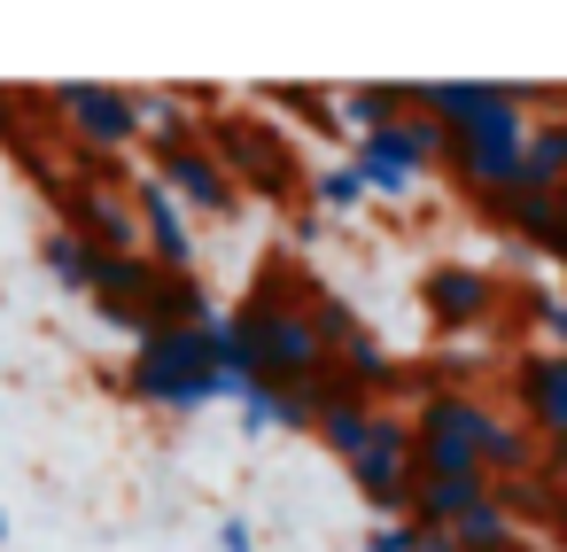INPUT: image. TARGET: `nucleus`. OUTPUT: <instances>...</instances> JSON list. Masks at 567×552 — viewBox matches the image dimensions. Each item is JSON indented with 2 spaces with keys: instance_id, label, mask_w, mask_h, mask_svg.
I'll return each mask as SVG.
<instances>
[{
  "instance_id": "f257e3e1",
  "label": "nucleus",
  "mask_w": 567,
  "mask_h": 552,
  "mask_svg": "<svg viewBox=\"0 0 567 552\" xmlns=\"http://www.w3.org/2000/svg\"><path fill=\"white\" fill-rule=\"evenodd\" d=\"M226 335L241 343L249 381H265V389H319V381H327V358H334V350H327L311 304H296V296L280 288V273L257 280V296L226 319Z\"/></svg>"
},
{
  "instance_id": "f03ea898",
  "label": "nucleus",
  "mask_w": 567,
  "mask_h": 552,
  "mask_svg": "<svg viewBox=\"0 0 567 552\" xmlns=\"http://www.w3.org/2000/svg\"><path fill=\"white\" fill-rule=\"evenodd\" d=\"M226 327V319H218ZM218 327H141L133 343V366H125V389L141 405H164V412H203L218 397H249L226 381V335Z\"/></svg>"
},
{
  "instance_id": "7ed1b4c3",
  "label": "nucleus",
  "mask_w": 567,
  "mask_h": 552,
  "mask_svg": "<svg viewBox=\"0 0 567 552\" xmlns=\"http://www.w3.org/2000/svg\"><path fill=\"white\" fill-rule=\"evenodd\" d=\"M536 86H520L513 102H497V110H482V117H466L458 133H443V156H451V172H458V187L474 195V203H497V195H513V172H520V141H528V102Z\"/></svg>"
},
{
  "instance_id": "20e7f679",
  "label": "nucleus",
  "mask_w": 567,
  "mask_h": 552,
  "mask_svg": "<svg viewBox=\"0 0 567 552\" xmlns=\"http://www.w3.org/2000/svg\"><path fill=\"white\" fill-rule=\"evenodd\" d=\"M489 428H497V412L474 389H427L420 412H412V459H420V474H482Z\"/></svg>"
},
{
  "instance_id": "39448f33",
  "label": "nucleus",
  "mask_w": 567,
  "mask_h": 552,
  "mask_svg": "<svg viewBox=\"0 0 567 552\" xmlns=\"http://www.w3.org/2000/svg\"><path fill=\"white\" fill-rule=\"evenodd\" d=\"M203 149L218 156V172L234 180V187H257V195H272V203H296V156H288V141L265 125V117H249V110H218L210 125H203Z\"/></svg>"
},
{
  "instance_id": "423d86ee",
  "label": "nucleus",
  "mask_w": 567,
  "mask_h": 552,
  "mask_svg": "<svg viewBox=\"0 0 567 552\" xmlns=\"http://www.w3.org/2000/svg\"><path fill=\"white\" fill-rule=\"evenodd\" d=\"M435 164H443V133H435L420 110H404L396 125L365 133L358 156H350V172L365 180V195H389V203H404V195L420 187V172H435Z\"/></svg>"
},
{
  "instance_id": "0eeeda50",
  "label": "nucleus",
  "mask_w": 567,
  "mask_h": 552,
  "mask_svg": "<svg viewBox=\"0 0 567 552\" xmlns=\"http://www.w3.org/2000/svg\"><path fill=\"white\" fill-rule=\"evenodd\" d=\"M350 482H358V498H365L381 521H404V513H412V490H420L412 420H396V412H373V436H365V451L350 459Z\"/></svg>"
},
{
  "instance_id": "6e6552de",
  "label": "nucleus",
  "mask_w": 567,
  "mask_h": 552,
  "mask_svg": "<svg viewBox=\"0 0 567 552\" xmlns=\"http://www.w3.org/2000/svg\"><path fill=\"white\" fill-rule=\"evenodd\" d=\"M48 187H55V203H63V234H79L86 249H102V257H141V211H133V195L125 187H94V180H55V172H40Z\"/></svg>"
},
{
  "instance_id": "1a4fd4ad",
  "label": "nucleus",
  "mask_w": 567,
  "mask_h": 552,
  "mask_svg": "<svg viewBox=\"0 0 567 552\" xmlns=\"http://www.w3.org/2000/svg\"><path fill=\"white\" fill-rule=\"evenodd\" d=\"M55 117L94 149V156H117L125 141H141V94L133 86H102V79H71V86H48Z\"/></svg>"
},
{
  "instance_id": "9d476101",
  "label": "nucleus",
  "mask_w": 567,
  "mask_h": 552,
  "mask_svg": "<svg viewBox=\"0 0 567 552\" xmlns=\"http://www.w3.org/2000/svg\"><path fill=\"white\" fill-rule=\"evenodd\" d=\"M513 397H520V412H528V436L551 443V467H544V474H559V467H567V350H520Z\"/></svg>"
},
{
  "instance_id": "9b49d317",
  "label": "nucleus",
  "mask_w": 567,
  "mask_h": 552,
  "mask_svg": "<svg viewBox=\"0 0 567 552\" xmlns=\"http://www.w3.org/2000/svg\"><path fill=\"white\" fill-rule=\"evenodd\" d=\"M156 187H164L187 218H234V211H241V187L218 172V156H210L203 141L164 149V156H156Z\"/></svg>"
},
{
  "instance_id": "f8f14e48",
  "label": "nucleus",
  "mask_w": 567,
  "mask_h": 552,
  "mask_svg": "<svg viewBox=\"0 0 567 552\" xmlns=\"http://www.w3.org/2000/svg\"><path fill=\"white\" fill-rule=\"evenodd\" d=\"M497 273H482V265H427V280H420V304H427V319L435 327H482V319H497Z\"/></svg>"
},
{
  "instance_id": "ddd939ff",
  "label": "nucleus",
  "mask_w": 567,
  "mask_h": 552,
  "mask_svg": "<svg viewBox=\"0 0 567 552\" xmlns=\"http://www.w3.org/2000/svg\"><path fill=\"white\" fill-rule=\"evenodd\" d=\"M133 211H141V257H148L156 273H195V218H187L156 180L133 187Z\"/></svg>"
},
{
  "instance_id": "4468645a",
  "label": "nucleus",
  "mask_w": 567,
  "mask_h": 552,
  "mask_svg": "<svg viewBox=\"0 0 567 552\" xmlns=\"http://www.w3.org/2000/svg\"><path fill=\"white\" fill-rule=\"evenodd\" d=\"M141 319L148 327H218V304L203 296L195 273H156L148 296H141Z\"/></svg>"
},
{
  "instance_id": "2eb2a0df",
  "label": "nucleus",
  "mask_w": 567,
  "mask_h": 552,
  "mask_svg": "<svg viewBox=\"0 0 567 552\" xmlns=\"http://www.w3.org/2000/svg\"><path fill=\"white\" fill-rule=\"evenodd\" d=\"M489 490H497L489 474H420V490H412V513H404V521H412V529H451V521H458L466 505H482Z\"/></svg>"
},
{
  "instance_id": "dca6fc26",
  "label": "nucleus",
  "mask_w": 567,
  "mask_h": 552,
  "mask_svg": "<svg viewBox=\"0 0 567 552\" xmlns=\"http://www.w3.org/2000/svg\"><path fill=\"white\" fill-rule=\"evenodd\" d=\"M373 412H381V405L350 397L342 381H319V436H327V451H334L342 467L365 451V436H373Z\"/></svg>"
},
{
  "instance_id": "f3484780",
  "label": "nucleus",
  "mask_w": 567,
  "mask_h": 552,
  "mask_svg": "<svg viewBox=\"0 0 567 552\" xmlns=\"http://www.w3.org/2000/svg\"><path fill=\"white\" fill-rule=\"evenodd\" d=\"M482 211H489V226H497L505 242H536V249L559 242V195H528V187H513V195H497V203H482Z\"/></svg>"
},
{
  "instance_id": "a211bd4d",
  "label": "nucleus",
  "mask_w": 567,
  "mask_h": 552,
  "mask_svg": "<svg viewBox=\"0 0 567 552\" xmlns=\"http://www.w3.org/2000/svg\"><path fill=\"white\" fill-rule=\"evenodd\" d=\"M513 187H528V195H559V187H567V117H544V125H528Z\"/></svg>"
},
{
  "instance_id": "6ab92c4d",
  "label": "nucleus",
  "mask_w": 567,
  "mask_h": 552,
  "mask_svg": "<svg viewBox=\"0 0 567 552\" xmlns=\"http://www.w3.org/2000/svg\"><path fill=\"white\" fill-rule=\"evenodd\" d=\"M241 428L265 436V428H319V389H249L241 397Z\"/></svg>"
},
{
  "instance_id": "aec40b11",
  "label": "nucleus",
  "mask_w": 567,
  "mask_h": 552,
  "mask_svg": "<svg viewBox=\"0 0 567 552\" xmlns=\"http://www.w3.org/2000/svg\"><path fill=\"white\" fill-rule=\"evenodd\" d=\"M40 265H48V280L63 288V296H94V273H102V249H86L79 234H40Z\"/></svg>"
},
{
  "instance_id": "412c9836",
  "label": "nucleus",
  "mask_w": 567,
  "mask_h": 552,
  "mask_svg": "<svg viewBox=\"0 0 567 552\" xmlns=\"http://www.w3.org/2000/svg\"><path fill=\"white\" fill-rule=\"evenodd\" d=\"M513 544H520V529H513V513H505L497 490L451 521V552H513Z\"/></svg>"
},
{
  "instance_id": "4be33fe9",
  "label": "nucleus",
  "mask_w": 567,
  "mask_h": 552,
  "mask_svg": "<svg viewBox=\"0 0 567 552\" xmlns=\"http://www.w3.org/2000/svg\"><path fill=\"white\" fill-rule=\"evenodd\" d=\"M334 110H342V117L358 125V141H365V133H381V125H396V117L412 110V86H342Z\"/></svg>"
},
{
  "instance_id": "5701e85b",
  "label": "nucleus",
  "mask_w": 567,
  "mask_h": 552,
  "mask_svg": "<svg viewBox=\"0 0 567 552\" xmlns=\"http://www.w3.org/2000/svg\"><path fill=\"white\" fill-rule=\"evenodd\" d=\"M141 133H148V141H156V156H164V149L203 141V117H195L179 94H141Z\"/></svg>"
},
{
  "instance_id": "b1692460",
  "label": "nucleus",
  "mask_w": 567,
  "mask_h": 552,
  "mask_svg": "<svg viewBox=\"0 0 567 552\" xmlns=\"http://www.w3.org/2000/svg\"><path fill=\"white\" fill-rule=\"evenodd\" d=\"M311 203H319V211H334V218H342V211H358V203H365V180H358V172H350V164H327V172H319V180H311Z\"/></svg>"
},
{
  "instance_id": "393cba45",
  "label": "nucleus",
  "mask_w": 567,
  "mask_h": 552,
  "mask_svg": "<svg viewBox=\"0 0 567 552\" xmlns=\"http://www.w3.org/2000/svg\"><path fill=\"white\" fill-rule=\"evenodd\" d=\"M520 296H528V319H544V327L559 335L551 350H567V296H559V288H520Z\"/></svg>"
},
{
  "instance_id": "a878e982",
  "label": "nucleus",
  "mask_w": 567,
  "mask_h": 552,
  "mask_svg": "<svg viewBox=\"0 0 567 552\" xmlns=\"http://www.w3.org/2000/svg\"><path fill=\"white\" fill-rule=\"evenodd\" d=\"M365 552H412V521H373Z\"/></svg>"
},
{
  "instance_id": "bb28decb",
  "label": "nucleus",
  "mask_w": 567,
  "mask_h": 552,
  "mask_svg": "<svg viewBox=\"0 0 567 552\" xmlns=\"http://www.w3.org/2000/svg\"><path fill=\"white\" fill-rule=\"evenodd\" d=\"M218 552H257V529H249L241 513H226V521H218Z\"/></svg>"
},
{
  "instance_id": "cd10ccee",
  "label": "nucleus",
  "mask_w": 567,
  "mask_h": 552,
  "mask_svg": "<svg viewBox=\"0 0 567 552\" xmlns=\"http://www.w3.org/2000/svg\"><path fill=\"white\" fill-rule=\"evenodd\" d=\"M0 544H9V513H0Z\"/></svg>"
}]
</instances>
